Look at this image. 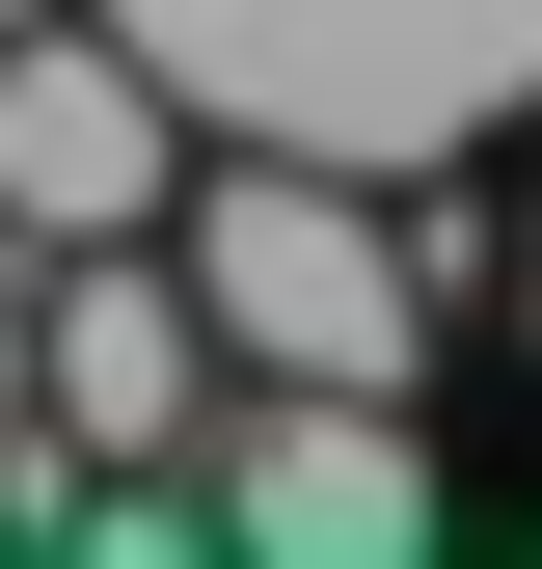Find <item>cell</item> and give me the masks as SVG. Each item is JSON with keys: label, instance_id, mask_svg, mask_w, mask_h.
<instances>
[{"label": "cell", "instance_id": "2", "mask_svg": "<svg viewBox=\"0 0 542 569\" xmlns=\"http://www.w3.org/2000/svg\"><path fill=\"white\" fill-rule=\"evenodd\" d=\"M190 136H218V109H190L109 0L0 28V218H28V244H163L190 218Z\"/></svg>", "mask_w": 542, "mask_h": 569}, {"label": "cell", "instance_id": "3", "mask_svg": "<svg viewBox=\"0 0 542 569\" xmlns=\"http://www.w3.org/2000/svg\"><path fill=\"white\" fill-rule=\"evenodd\" d=\"M190 516L271 542V569H380V542H434V435H406V407H353V380H218Z\"/></svg>", "mask_w": 542, "mask_h": 569}, {"label": "cell", "instance_id": "4", "mask_svg": "<svg viewBox=\"0 0 542 569\" xmlns=\"http://www.w3.org/2000/svg\"><path fill=\"white\" fill-rule=\"evenodd\" d=\"M218 380H244V352H218V299H190V244H54V380L28 407L82 461H190Z\"/></svg>", "mask_w": 542, "mask_h": 569}, {"label": "cell", "instance_id": "5", "mask_svg": "<svg viewBox=\"0 0 542 569\" xmlns=\"http://www.w3.org/2000/svg\"><path fill=\"white\" fill-rule=\"evenodd\" d=\"M0 28H54V0H0Z\"/></svg>", "mask_w": 542, "mask_h": 569}, {"label": "cell", "instance_id": "1", "mask_svg": "<svg viewBox=\"0 0 542 569\" xmlns=\"http://www.w3.org/2000/svg\"><path fill=\"white\" fill-rule=\"evenodd\" d=\"M190 299H218L244 380H353V407H434V244L380 218V163H299V136H244V163H190Z\"/></svg>", "mask_w": 542, "mask_h": 569}]
</instances>
